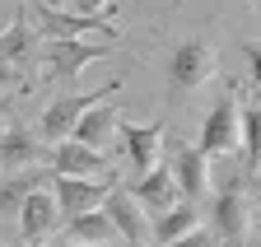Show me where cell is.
<instances>
[{
	"instance_id": "d6986e66",
	"label": "cell",
	"mask_w": 261,
	"mask_h": 247,
	"mask_svg": "<svg viewBox=\"0 0 261 247\" xmlns=\"http://www.w3.org/2000/svg\"><path fill=\"white\" fill-rule=\"evenodd\" d=\"M238 51L247 56V79H252V89H256V94H261V42H238Z\"/></svg>"
},
{
	"instance_id": "6da1fadb",
	"label": "cell",
	"mask_w": 261,
	"mask_h": 247,
	"mask_svg": "<svg viewBox=\"0 0 261 247\" xmlns=\"http://www.w3.org/2000/svg\"><path fill=\"white\" fill-rule=\"evenodd\" d=\"M112 94H121V79H108L98 94H61V98H51L47 107H42V117H38V140L51 149V145H61V140H75V126L84 121V112L89 107H98L103 98H112Z\"/></svg>"
},
{
	"instance_id": "3957f363",
	"label": "cell",
	"mask_w": 261,
	"mask_h": 247,
	"mask_svg": "<svg viewBox=\"0 0 261 247\" xmlns=\"http://www.w3.org/2000/svg\"><path fill=\"white\" fill-rule=\"evenodd\" d=\"M215 70H219L215 47L205 38H182L173 47V61H168V89L173 94H191V89H201Z\"/></svg>"
},
{
	"instance_id": "2e32d148",
	"label": "cell",
	"mask_w": 261,
	"mask_h": 247,
	"mask_svg": "<svg viewBox=\"0 0 261 247\" xmlns=\"http://www.w3.org/2000/svg\"><path fill=\"white\" fill-rule=\"evenodd\" d=\"M33 51H38V28H33L23 14H14V19H10V28L0 33V61L19 66V61H28Z\"/></svg>"
},
{
	"instance_id": "30bf717a",
	"label": "cell",
	"mask_w": 261,
	"mask_h": 247,
	"mask_svg": "<svg viewBox=\"0 0 261 247\" xmlns=\"http://www.w3.org/2000/svg\"><path fill=\"white\" fill-rule=\"evenodd\" d=\"M121 145H126V159L140 177L159 168V154H163V121H149V126H136V121H121Z\"/></svg>"
},
{
	"instance_id": "52a82bcc",
	"label": "cell",
	"mask_w": 261,
	"mask_h": 247,
	"mask_svg": "<svg viewBox=\"0 0 261 247\" xmlns=\"http://www.w3.org/2000/svg\"><path fill=\"white\" fill-rule=\"evenodd\" d=\"M168 168H173V182H177V191H182V201H201L205 191H210V159L201 154V145H173V154H168Z\"/></svg>"
},
{
	"instance_id": "cb8c5ba5",
	"label": "cell",
	"mask_w": 261,
	"mask_h": 247,
	"mask_svg": "<svg viewBox=\"0 0 261 247\" xmlns=\"http://www.w3.org/2000/svg\"><path fill=\"white\" fill-rule=\"evenodd\" d=\"M5 112H10V98H0V121H5Z\"/></svg>"
},
{
	"instance_id": "83f0119b",
	"label": "cell",
	"mask_w": 261,
	"mask_h": 247,
	"mask_svg": "<svg viewBox=\"0 0 261 247\" xmlns=\"http://www.w3.org/2000/svg\"><path fill=\"white\" fill-rule=\"evenodd\" d=\"M256 177H261V173H256Z\"/></svg>"
},
{
	"instance_id": "8992f818",
	"label": "cell",
	"mask_w": 261,
	"mask_h": 247,
	"mask_svg": "<svg viewBox=\"0 0 261 247\" xmlns=\"http://www.w3.org/2000/svg\"><path fill=\"white\" fill-rule=\"evenodd\" d=\"M117 182H89V177H56L51 173V196L61 205V219H80V214L103 210Z\"/></svg>"
},
{
	"instance_id": "9c48e42d",
	"label": "cell",
	"mask_w": 261,
	"mask_h": 247,
	"mask_svg": "<svg viewBox=\"0 0 261 247\" xmlns=\"http://www.w3.org/2000/svg\"><path fill=\"white\" fill-rule=\"evenodd\" d=\"M126 191L136 196V201H140V205L154 214V219H159V214H168L173 205H182V191H177V182H173V168H168V163H159L154 173L136 177Z\"/></svg>"
},
{
	"instance_id": "7402d4cb",
	"label": "cell",
	"mask_w": 261,
	"mask_h": 247,
	"mask_svg": "<svg viewBox=\"0 0 261 247\" xmlns=\"http://www.w3.org/2000/svg\"><path fill=\"white\" fill-rule=\"evenodd\" d=\"M19 66H10V61H0V94H10V89H19Z\"/></svg>"
},
{
	"instance_id": "603a6c76",
	"label": "cell",
	"mask_w": 261,
	"mask_h": 247,
	"mask_svg": "<svg viewBox=\"0 0 261 247\" xmlns=\"http://www.w3.org/2000/svg\"><path fill=\"white\" fill-rule=\"evenodd\" d=\"M38 10H51V14H70V0H38Z\"/></svg>"
},
{
	"instance_id": "7c38bea8",
	"label": "cell",
	"mask_w": 261,
	"mask_h": 247,
	"mask_svg": "<svg viewBox=\"0 0 261 247\" xmlns=\"http://www.w3.org/2000/svg\"><path fill=\"white\" fill-rule=\"evenodd\" d=\"M56 219H61V205H56V196H51V187H38L28 201H23V210H19V233H23V242H47L51 238V229H56Z\"/></svg>"
},
{
	"instance_id": "8fae6325",
	"label": "cell",
	"mask_w": 261,
	"mask_h": 247,
	"mask_svg": "<svg viewBox=\"0 0 261 247\" xmlns=\"http://www.w3.org/2000/svg\"><path fill=\"white\" fill-rule=\"evenodd\" d=\"M108 219L117 224V233L126 238V242H145V238H154V219L145 214V205L130 196L126 187H112V196H108Z\"/></svg>"
},
{
	"instance_id": "44dd1931",
	"label": "cell",
	"mask_w": 261,
	"mask_h": 247,
	"mask_svg": "<svg viewBox=\"0 0 261 247\" xmlns=\"http://www.w3.org/2000/svg\"><path fill=\"white\" fill-rule=\"evenodd\" d=\"M215 242H219V238H215L210 229H196V233H187V238L173 242V247H215Z\"/></svg>"
},
{
	"instance_id": "ba28073f",
	"label": "cell",
	"mask_w": 261,
	"mask_h": 247,
	"mask_svg": "<svg viewBox=\"0 0 261 247\" xmlns=\"http://www.w3.org/2000/svg\"><path fill=\"white\" fill-rule=\"evenodd\" d=\"M108 47L103 42H42L47 56V79H75L80 70H89Z\"/></svg>"
},
{
	"instance_id": "484cf974",
	"label": "cell",
	"mask_w": 261,
	"mask_h": 247,
	"mask_svg": "<svg viewBox=\"0 0 261 247\" xmlns=\"http://www.w3.org/2000/svg\"><path fill=\"white\" fill-rule=\"evenodd\" d=\"M252 5H256V14H261V0H252Z\"/></svg>"
},
{
	"instance_id": "ac0fdd59",
	"label": "cell",
	"mask_w": 261,
	"mask_h": 247,
	"mask_svg": "<svg viewBox=\"0 0 261 247\" xmlns=\"http://www.w3.org/2000/svg\"><path fill=\"white\" fill-rule=\"evenodd\" d=\"M243 168L261 173V98L243 103Z\"/></svg>"
},
{
	"instance_id": "4fadbf2b",
	"label": "cell",
	"mask_w": 261,
	"mask_h": 247,
	"mask_svg": "<svg viewBox=\"0 0 261 247\" xmlns=\"http://www.w3.org/2000/svg\"><path fill=\"white\" fill-rule=\"evenodd\" d=\"M121 121H126V112H121L117 103H108V98H103L98 107H89V112H84V121L75 126V140L103 154V149H108V145L121 135Z\"/></svg>"
},
{
	"instance_id": "d4e9b609",
	"label": "cell",
	"mask_w": 261,
	"mask_h": 247,
	"mask_svg": "<svg viewBox=\"0 0 261 247\" xmlns=\"http://www.w3.org/2000/svg\"><path fill=\"white\" fill-rule=\"evenodd\" d=\"M56 247H80V242H56Z\"/></svg>"
},
{
	"instance_id": "ffe728a7",
	"label": "cell",
	"mask_w": 261,
	"mask_h": 247,
	"mask_svg": "<svg viewBox=\"0 0 261 247\" xmlns=\"http://www.w3.org/2000/svg\"><path fill=\"white\" fill-rule=\"evenodd\" d=\"M117 5V0H70V14H84V19H93V14H108Z\"/></svg>"
},
{
	"instance_id": "5b68a950",
	"label": "cell",
	"mask_w": 261,
	"mask_h": 247,
	"mask_svg": "<svg viewBox=\"0 0 261 247\" xmlns=\"http://www.w3.org/2000/svg\"><path fill=\"white\" fill-rule=\"evenodd\" d=\"M47 163H51V173H56V177L117 182V177H112V163H108V154H98V149H89V145H80V140H61V145H51Z\"/></svg>"
},
{
	"instance_id": "5bb4252c",
	"label": "cell",
	"mask_w": 261,
	"mask_h": 247,
	"mask_svg": "<svg viewBox=\"0 0 261 247\" xmlns=\"http://www.w3.org/2000/svg\"><path fill=\"white\" fill-rule=\"evenodd\" d=\"M117 224L108 219V210H93V214H80V219H65V242H80V247H108L117 242Z\"/></svg>"
},
{
	"instance_id": "9a60e30c",
	"label": "cell",
	"mask_w": 261,
	"mask_h": 247,
	"mask_svg": "<svg viewBox=\"0 0 261 247\" xmlns=\"http://www.w3.org/2000/svg\"><path fill=\"white\" fill-rule=\"evenodd\" d=\"M196 229H201V210H196L191 201H182V205H173L168 214H159V219H154V242L159 247H173V242H182Z\"/></svg>"
},
{
	"instance_id": "4316f807",
	"label": "cell",
	"mask_w": 261,
	"mask_h": 247,
	"mask_svg": "<svg viewBox=\"0 0 261 247\" xmlns=\"http://www.w3.org/2000/svg\"><path fill=\"white\" fill-rule=\"evenodd\" d=\"M126 247H145V242H126Z\"/></svg>"
},
{
	"instance_id": "7a4b0ae2",
	"label": "cell",
	"mask_w": 261,
	"mask_h": 247,
	"mask_svg": "<svg viewBox=\"0 0 261 247\" xmlns=\"http://www.w3.org/2000/svg\"><path fill=\"white\" fill-rule=\"evenodd\" d=\"M201 154L205 159H243V103L238 94H219L201 121Z\"/></svg>"
},
{
	"instance_id": "277c9868",
	"label": "cell",
	"mask_w": 261,
	"mask_h": 247,
	"mask_svg": "<svg viewBox=\"0 0 261 247\" xmlns=\"http://www.w3.org/2000/svg\"><path fill=\"white\" fill-rule=\"evenodd\" d=\"M47 154L51 149L38 140L33 126H19V121H5V126H0V177L38 168V163H47Z\"/></svg>"
},
{
	"instance_id": "e0dca14e",
	"label": "cell",
	"mask_w": 261,
	"mask_h": 247,
	"mask_svg": "<svg viewBox=\"0 0 261 247\" xmlns=\"http://www.w3.org/2000/svg\"><path fill=\"white\" fill-rule=\"evenodd\" d=\"M38 187H51L47 173H14V177H0V214H5V210H23V201L38 191Z\"/></svg>"
}]
</instances>
